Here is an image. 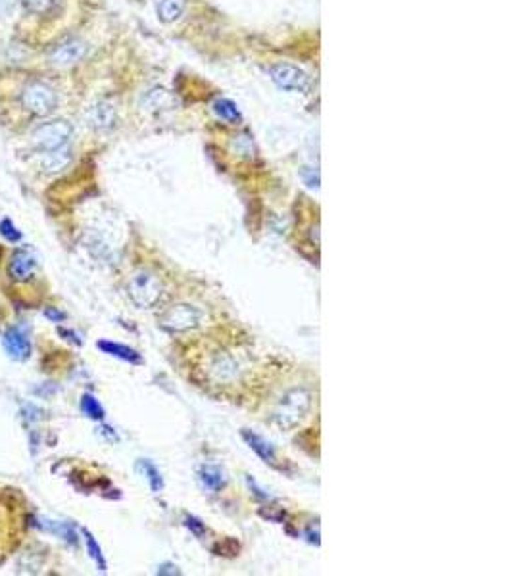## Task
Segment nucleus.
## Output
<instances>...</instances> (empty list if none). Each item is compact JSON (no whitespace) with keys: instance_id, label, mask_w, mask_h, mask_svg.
Listing matches in <instances>:
<instances>
[{"instance_id":"obj_14","label":"nucleus","mask_w":513,"mask_h":576,"mask_svg":"<svg viewBox=\"0 0 513 576\" xmlns=\"http://www.w3.org/2000/svg\"><path fill=\"white\" fill-rule=\"evenodd\" d=\"M98 348H101L104 354H108V356H113V358L118 359H123V361H127V363H140L142 361V358H140V354L137 350H133V348H129V346L125 344H120V342H112V340H101L98 342Z\"/></svg>"},{"instance_id":"obj_23","label":"nucleus","mask_w":513,"mask_h":576,"mask_svg":"<svg viewBox=\"0 0 513 576\" xmlns=\"http://www.w3.org/2000/svg\"><path fill=\"white\" fill-rule=\"evenodd\" d=\"M0 235L8 240V242H18L21 240V232L13 227V223L10 219H2L0 221Z\"/></svg>"},{"instance_id":"obj_19","label":"nucleus","mask_w":513,"mask_h":576,"mask_svg":"<svg viewBox=\"0 0 513 576\" xmlns=\"http://www.w3.org/2000/svg\"><path fill=\"white\" fill-rule=\"evenodd\" d=\"M40 529L43 530H48V532H52V534H56V536H62L66 542L69 543H77V532H75V529L69 523H58V521H43V523L39 524Z\"/></svg>"},{"instance_id":"obj_27","label":"nucleus","mask_w":513,"mask_h":576,"mask_svg":"<svg viewBox=\"0 0 513 576\" xmlns=\"http://www.w3.org/2000/svg\"><path fill=\"white\" fill-rule=\"evenodd\" d=\"M45 317L50 319L52 323H60V321L66 319V315H64L62 312H58L56 307H47V310H45Z\"/></svg>"},{"instance_id":"obj_26","label":"nucleus","mask_w":513,"mask_h":576,"mask_svg":"<svg viewBox=\"0 0 513 576\" xmlns=\"http://www.w3.org/2000/svg\"><path fill=\"white\" fill-rule=\"evenodd\" d=\"M156 575H169V576H175V575H181V570H179V567H177V565H174V563H164V565H160V567H158V570H156Z\"/></svg>"},{"instance_id":"obj_9","label":"nucleus","mask_w":513,"mask_h":576,"mask_svg":"<svg viewBox=\"0 0 513 576\" xmlns=\"http://www.w3.org/2000/svg\"><path fill=\"white\" fill-rule=\"evenodd\" d=\"M2 346L8 356L16 361H26L31 356V342L20 329H8L2 337Z\"/></svg>"},{"instance_id":"obj_28","label":"nucleus","mask_w":513,"mask_h":576,"mask_svg":"<svg viewBox=\"0 0 513 576\" xmlns=\"http://www.w3.org/2000/svg\"><path fill=\"white\" fill-rule=\"evenodd\" d=\"M13 6H16V0H0V18L10 16L13 10Z\"/></svg>"},{"instance_id":"obj_2","label":"nucleus","mask_w":513,"mask_h":576,"mask_svg":"<svg viewBox=\"0 0 513 576\" xmlns=\"http://www.w3.org/2000/svg\"><path fill=\"white\" fill-rule=\"evenodd\" d=\"M310 407H312V392L306 388H293L281 396L274 413H271V419L279 429L291 431L302 423V419L306 417Z\"/></svg>"},{"instance_id":"obj_8","label":"nucleus","mask_w":513,"mask_h":576,"mask_svg":"<svg viewBox=\"0 0 513 576\" xmlns=\"http://www.w3.org/2000/svg\"><path fill=\"white\" fill-rule=\"evenodd\" d=\"M35 269H37V261H35V256L26 248H20L12 254V258L8 261V273L13 281L18 283H26L29 278L35 275Z\"/></svg>"},{"instance_id":"obj_18","label":"nucleus","mask_w":513,"mask_h":576,"mask_svg":"<svg viewBox=\"0 0 513 576\" xmlns=\"http://www.w3.org/2000/svg\"><path fill=\"white\" fill-rule=\"evenodd\" d=\"M23 10L29 16H50L62 6V0H21Z\"/></svg>"},{"instance_id":"obj_16","label":"nucleus","mask_w":513,"mask_h":576,"mask_svg":"<svg viewBox=\"0 0 513 576\" xmlns=\"http://www.w3.org/2000/svg\"><path fill=\"white\" fill-rule=\"evenodd\" d=\"M137 469L142 473V477L147 478L148 486H150V490H152L154 494L162 492V488H164V478H162L160 469H158L150 459H139V461H137Z\"/></svg>"},{"instance_id":"obj_3","label":"nucleus","mask_w":513,"mask_h":576,"mask_svg":"<svg viewBox=\"0 0 513 576\" xmlns=\"http://www.w3.org/2000/svg\"><path fill=\"white\" fill-rule=\"evenodd\" d=\"M162 292H164V286H162L160 278L147 269L135 271L127 281V294H129L131 302L140 310L154 307L160 302Z\"/></svg>"},{"instance_id":"obj_11","label":"nucleus","mask_w":513,"mask_h":576,"mask_svg":"<svg viewBox=\"0 0 513 576\" xmlns=\"http://www.w3.org/2000/svg\"><path fill=\"white\" fill-rule=\"evenodd\" d=\"M72 162V150L69 146L58 148V150H50V152L39 154V169L40 171L48 173H60L62 169H66Z\"/></svg>"},{"instance_id":"obj_24","label":"nucleus","mask_w":513,"mask_h":576,"mask_svg":"<svg viewBox=\"0 0 513 576\" xmlns=\"http://www.w3.org/2000/svg\"><path fill=\"white\" fill-rule=\"evenodd\" d=\"M185 526H187L196 538H202L206 534V526H204V523H202L201 519H196V516H185Z\"/></svg>"},{"instance_id":"obj_20","label":"nucleus","mask_w":513,"mask_h":576,"mask_svg":"<svg viewBox=\"0 0 513 576\" xmlns=\"http://www.w3.org/2000/svg\"><path fill=\"white\" fill-rule=\"evenodd\" d=\"M81 411L89 419H94V421H102L104 419V407H102L101 402L93 394H83V397H81Z\"/></svg>"},{"instance_id":"obj_4","label":"nucleus","mask_w":513,"mask_h":576,"mask_svg":"<svg viewBox=\"0 0 513 576\" xmlns=\"http://www.w3.org/2000/svg\"><path fill=\"white\" fill-rule=\"evenodd\" d=\"M74 135V127L66 120H54L43 123L31 132V145L37 150V154L58 150L69 145Z\"/></svg>"},{"instance_id":"obj_29","label":"nucleus","mask_w":513,"mask_h":576,"mask_svg":"<svg viewBox=\"0 0 513 576\" xmlns=\"http://www.w3.org/2000/svg\"><path fill=\"white\" fill-rule=\"evenodd\" d=\"M58 332H60L62 337H67V340H69V342H74V344H81L79 337H77V334H75L74 331H67V329H58Z\"/></svg>"},{"instance_id":"obj_22","label":"nucleus","mask_w":513,"mask_h":576,"mask_svg":"<svg viewBox=\"0 0 513 576\" xmlns=\"http://www.w3.org/2000/svg\"><path fill=\"white\" fill-rule=\"evenodd\" d=\"M213 110H215V113L220 115L221 120L229 121V123H239L240 121V112L231 100H218L213 104Z\"/></svg>"},{"instance_id":"obj_5","label":"nucleus","mask_w":513,"mask_h":576,"mask_svg":"<svg viewBox=\"0 0 513 576\" xmlns=\"http://www.w3.org/2000/svg\"><path fill=\"white\" fill-rule=\"evenodd\" d=\"M204 313L188 304H177L169 307L160 317V327L169 332H187L196 329L202 323Z\"/></svg>"},{"instance_id":"obj_12","label":"nucleus","mask_w":513,"mask_h":576,"mask_svg":"<svg viewBox=\"0 0 513 576\" xmlns=\"http://www.w3.org/2000/svg\"><path fill=\"white\" fill-rule=\"evenodd\" d=\"M225 473L215 465H202L198 469V482L208 494H218L225 486Z\"/></svg>"},{"instance_id":"obj_25","label":"nucleus","mask_w":513,"mask_h":576,"mask_svg":"<svg viewBox=\"0 0 513 576\" xmlns=\"http://www.w3.org/2000/svg\"><path fill=\"white\" fill-rule=\"evenodd\" d=\"M247 482H248V486H250V490L254 492V496H258L260 499H264V502H271V499H274V497L269 496V494H267V492L264 490V488H260L258 484L254 482V480L250 477L247 478Z\"/></svg>"},{"instance_id":"obj_1","label":"nucleus","mask_w":513,"mask_h":576,"mask_svg":"<svg viewBox=\"0 0 513 576\" xmlns=\"http://www.w3.org/2000/svg\"><path fill=\"white\" fill-rule=\"evenodd\" d=\"M20 108L31 118H48L58 108V93L50 83L43 79H29L18 91Z\"/></svg>"},{"instance_id":"obj_7","label":"nucleus","mask_w":513,"mask_h":576,"mask_svg":"<svg viewBox=\"0 0 513 576\" xmlns=\"http://www.w3.org/2000/svg\"><path fill=\"white\" fill-rule=\"evenodd\" d=\"M87 50L89 47L85 40L66 39L50 50V54H48V62L56 67L75 66L77 62H81L85 58Z\"/></svg>"},{"instance_id":"obj_17","label":"nucleus","mask_w":513,"mask_h":576,"mask_svg":"<svg viewBox=\"0 0 513 576\" xmlns=\"http://www.w3.org/2000/svg\"><path fill=\"white\" fill-rule=\"evenodd\" d=\"M158 18L164 23L179 20L185 12V0H158Z\"/></svg>"},{"instance_id":"obj_6","label":"nucleus","mask_w":513,"mask_h":576,"mask_svg":"<svg viewBox=\"0 0 513 576\" xmlns=\"http://www.w3.org/2000/svg\"><path fill=\"white\" fill-rule=\"evenodd\" d=\"M269 75L275 85L288 93H308L312 86V81L306 73L293 64H275L269 69Z\"/></svg>"},{"instance_id":"obj_15","label":"nucleus","mask_w":513,"mask_h":576,"mask_svg":"<svg viewBox=\"0 0 513 576\" xmlns=\"http://www.w3.org/2000/svg\"><path fill=\"white\" fill-rule=\"evenodd\" d=\"M242 438L250 446V450L256 451L266 463H275V448L271 446V442H267L266 438L252 431H242Z\"/></svg>"},{"instance_id":"obj_10","label":"nucleus","mask_w":513,"mask_h":576,"mask_svg":"<svg viewBox=\"0 0 513 576\" xmlns=\"http://www.w3.org/2000/svg\"><path fill=\"white\" fill-rule=\"evenodd\" d=\"M115 120H118L115 108H113V104L106 102V100H101V102H96V104H93V106L89 108L87 121L89 125L93 127V129H96V131H108V129H112V127L115 125Z\"/></svg>"},{"instance_id":"obj_21","label":"nucleus","mask_w":513,"mask_h":576,"mask_svg":"<svg viewBox=\"0 0 513 576\" xmlns=\"http://www.w3.org/2000/svg\"><path fill=\"white\" fill-rule=\"evenodd\" d=\"M83 536H85V543H87V551L89 555H91V559L96 563L98 570L106 572V559H104V553H102L98 542L94 540V536L89 532V530H83Z\"/></svg>"},{"instance_id":"obj_13","label":"nucleus","mask_w":513,"mask_h":576,"mask_svg":"<svg viewBox=\"0 0 513 576\" xmlns=\"http://www.w3.org/2000/svg\"><path fill=\"white\" fill-rule=\"evenodd\" d=\"M210 371H212L213 377L218 378L220 383H229V380H235V378L239 377V363L231 356L220 354L218 358L213 359L212 365H210Z\"/></svg>"}]
</instances>
